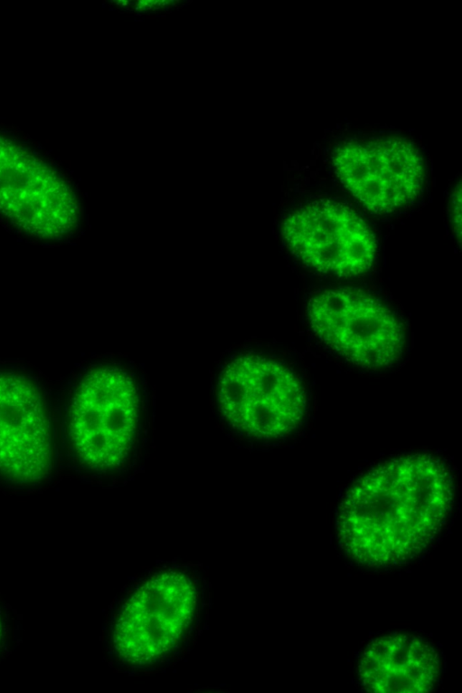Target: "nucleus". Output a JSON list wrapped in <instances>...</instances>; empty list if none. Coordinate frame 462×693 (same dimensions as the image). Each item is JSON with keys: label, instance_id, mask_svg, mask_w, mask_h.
Here are the masks:
<instances>
[{"label": "nucleus", "instance_id": "0eeeda50", "mask_svg": "<svg viewBox=\"0 0 462 693\" xmlns=\"http://www.w3.org/2000/svg\"><path fill=\"white\" fill-rule=\"evenodd\" d=\"M0 213L24 231L60 239L78 221L70 186L27 149L0 134Z\"/></svg>", "mask_w": 462, "mask_h": 693}, {"label": "nucleus", "instance_id": "9d476101", "mask_svg": "<svg viewBox=\"0 0 462 693\" xmlns=\"http://www.w3.org/2000/svg\"><path fill=\"white\" fill-rule=\"evenodd\" d=\"M435 649L422 638L393 632L372 640L357 664L362 688L370 693H426L440 674Z\"/></svg>", "mask_w": 462, "mask_h": 693}, {"label": "nucleus", "instance_id": "7ed1b4c3", "mask_svg": "<svg viewBox=\"0 0 462 693\" xmlns=\"http://www.w3.org/2000/svg\"><path fill=\"white\" fill-rule=\"evenodd\" d=\"M314 333L345 360L366 369L400 360L405 344L398 318L378 300L354 288L316 293L306 306Z\"/></svg>", "mask_w": 462, "mask_h": 693}, {"label": "nucleus", "instance_id": "1a4fd4ad", "mask_svg": "<svg viewBox=\"0 0 462 693\" xmlns=\"http://www.w3.org/2000/svg\"><path fill=\"white\" fill-rule=\"evenodd\" d=\"M52 456L42 397L23 375L0 372V475L33 482L48 472Z\"/></svg>", "mask_w": 462, "mask_h": 693}, {"label": "nucleus", "instance_id": "6e6552de", "mask_svg": "<svg viewBox=\"0 0 462 693\" xmlns=\"http://www.w3.org/2000/svg\"><path fill=\"white\" fill-rule=\"evenodd\" d=\"M337 177L369 211L390 213L413 201L424 185L418 149L402 138L351 140L333 156Z\"/></svg>", "mask_w": 462, "mask_h": 693}, {"label": "nucleus", "instance_id": "f03ea898", "mask_svg": "<svg viewBox=\"0 0 462 693\" xmlns=\"http://www.w3.org/2000/svg\"><path fill=\"white\" fill-rule=\"evenodd\" d=\"M218 400L226 419L258 438H283L302 422L306 394L287 366L259 355L232 361L219 380Z\"/></svg>", "mask_w": 462, "mask_h": 693}, {"label": "nucleus", "instance_id": "39448f33", "mask_svg": "<svg viewBox=\"0 0 462 693\" xmlns=\"http://www.w3.org/2000/svg\"><path fill=\"white\" fill-rule=\"evenodd\" d=\"M195 606L196 589L188 575L175 571L153 575L128 597L116 619V653L131 665L155 662L182 638Z\"/></svg>", "mask_w": 462, "mask_h": 693}, {"label": "nucleus", "instance_id": "f257e3e1", "mask_svg": "<svg viewBox=\"0 0 462 693\" xmlns=\"http://www.w3.org/2000/svg\"><path fill=\"white\" fill-rule=\"evenodd\" d=\"M454 495L452 475L440 458L413 453L389 459L344 495L336 518L338 544L363 566L407 563L440 532Z\"/></svg>", "mask_w": 462, "mask_h": 693}, {"label": "nucleus", "instance_id": "20e7f679", "mask_svg": "<svg viewBox=\"0 0 462 693\" xmlns=\"http://www.w3.org/2000/svg\"><path fill=\"white\" fill-rule=\"evenodd\" d=\"M138 395L131 377L118 368L89 372L70 406V434L80 459L90 468L119 466L134 443Z\"/></svg>", "mask_w": 462, "mask_h": 693}, {"label": "nucleus", "instance_id": "f8f14e48", "mask_svg": "<svg viewBox=\"0 0 462 693\" xmlns=\"http://www.w3.org/2000/svg\"><path fill=\"white\" fill-rule=\"evenodd\" d=\"M0 635H1V625H0Z\"/></svg>", "mask_w": 462, "mask_h": 693}, {"label": "nucleus", "instance_id": "9b49d317", "mask_svg": "<svg viewBox=\"0 0 462 693\" xmlns=\"http://www.w3.org/2000/svg\"><path fill=\"white\" fill-rule=\"evenodd\" d=\"M450 219L453 226V229L460 241L461 238V188L460 182L455 188L450 205Z\"/></svg>", "mask_w": 462, "mask_h": 693}, {"label": "nucleus", "instance_id": "423d86ee", "mask_svg": "<svg viewBox=\"0 0 462 693\" xmlns=\"http://www.w3.org/2000/svg\"><path fill=\"white\" fill-rule=\"evenodd\" d=\"M282 236L302 263L340 277L365 273L377 252L374 236L359 215L328 199L307 203L289 213Z\"/></svg>", "mask_w": 462, "mask_h": 693}]
</instances>
